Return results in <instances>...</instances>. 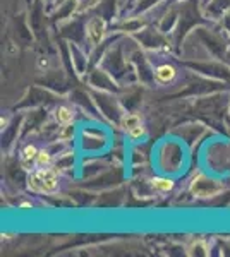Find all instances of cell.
I'll return each instance as SVG.
<instances>
[{"mask_svg":"<svg viewBox=\"0 0 230 257\" xmlns=\"http://www.w3.org/2000/svg\"><path fill=\"white\" fill-rule=\"evenodd\" d=\"M28 187L35 190V192H43V194L55 192L58 187L57 172L50 167L36 170V172H33L28 177Z\"/></svg>","mask_w":230,"mask_h":257,"instance_id":"1","label":"cell"},{"mask_svg":"<svg viewBox=\"0 0 230 257\" xmlns=\"http://www.w3.org/2000/svg\"><path fill=\"white\" fill-rule=\"evenodd\" d=\"M105 30H107V24L102 18H93L86 24V35L88 40L91 41V45H98L103 40Z\"/></svg>","mask_w":230,"mask_h":257,"instance_id":"2","label":"cell"},{"mask_svg":"<svg viewBox=\"0 0 230 257\" xmlns=\"http://www.w3.org/2000/svg\"><path fill=\"white\" fill-rule=\"evenodd\" d=\"M36 156H38V149L31 144H28L21 153V163L26 170H31V167H36Z\"/></svg>","mask_w":230,"mask_h":257,"instance_id":"3","label":"cell"},{"mask_svg":"<svg viewBox=\"0 0 230 257\" xmlns=\"http://www.w3.org/2000/svg\"><path fill=\"white\" fill-rule=\"evenodd\" d=\"M175 69L172 67V65L165 64V65H160L157 70H155V77H157L158 82H162V84H167V82L174 81L175 77Z\"/></svg>","mask_w":230,"mask_h":257,"instance_id":"4","label":"cell"},{"mask_svg":"<svg viewBox=\"0 0 230 257\" xmlns=\"http://www.w3.org/2000/svg\"><path fill=\"white\" fill-rule=\"evenodd\" d=\"M141 123V117L137 113H125L122 118H120V127H122V131L129 132L131 128H134L136 125H139Z\"/></svg>","mask_w":230,"mask_h":257,"instance_id":"5","label":"cell"},{"mask_svg":"<svg viewBox=\"0 0 230 257\" xmlns=\"http://www.w3.org/2000/svg\"><path fill=\"white\" fill-rule=\"evenodd\" d=\"M55 118H57V122L64 123V125H69L74 118V113H72V110L67 108V106H60V108L55 110Z\"/></svg>","mask_w":230,"mask_h":257,"instance_id":"6","label":"cell"},{"mask_svg":"<svg viewBox=\"0 0 230 257\" xmlns=\"http://www.w3.org/2000/svg\"><path fill=\"white\" fill-rule=\"evenodd\" d=\"M151 185L157 190H160V192H169V190L174 189V182L172 180H169V178H160V177L153 178Z\"/></svg>","mask_w":230,"mask_h":257,"instance_id":"7","label":"cell"},{"mask_svg":"<svg viewBox=\"0 0 230 257\" xmlns=\"http://www.w3.org/2000/svg\"><path fill=\"white\" fill-rule=\"evenodd\" d=\"M52 165V156H50L48 151H45V149H41L38 151V156H36V167L38 168H47Z\"/></svg>","mask_w":230,"mask_h":257,"instance_id":"8","label":"cell"},{"mask_svg":"<svg viewBox=\"0 0 230 257\" xmlns=\"http://www.w3.org/2000/svg\"><path fill=\"white\" fill-rule=\"evenodd\" d=\"M144 127H143V123H139V125H136L134 128H131V131L127 132L129 134V138H131L132 141H137V139H141L144 136Z\"/></svg>","mask_w":230,"mask_h":257,"instance_id":"9","label":"cell"}]
</instances>
